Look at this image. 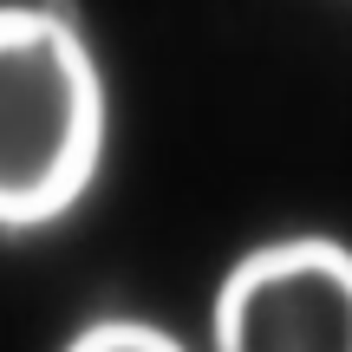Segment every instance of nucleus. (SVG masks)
<instances>
[{
  "label": "nucleus",
  "mask_w": 352,
  "mask_h": 352,
  "mask_svg": "<svg viewBox=\"0 0 352 352\" xmlns=\"http://www.w3.org/2000/svg\"><path fill=\"white\" fill-rule=\"evenodd\" d=\"M215 352H352V248L294 235L241 254L215 294Z\"/></svg>",
  "instance_id": "f03ea898"
},
{
  "label": "nucleus",
  "mask_w": 352,
  "mask_h": 352,
  "mask_svg": "<svg viewBox=\"0 0 352 352\" xmlns=\"http://www.w3.org/2000/svg\"><path fill=\"white\" fill-rule=\"evenodd\" d=\"M65 352H183V346H176L164 327H151V320H124V314H111V320H91V327L78 333Z\"/></svg>",
  "instance_id": "7ed1b4c3"
},
{
  "label": "nucleus",
  "mask_w": 352,
  "mask_h": 352,
  "mask_svg": "<svg viewBox=\"0 0 352 352\" xmlns=\"http://www.w3.org/2000/svg\"><path fill=\"white\" fill-rule=\"evenodd\" d=\"M0 222L39 228L85 202L104 157V78L72 0L0 7Z\"/></svg>",
  "instance_id": "f257e3e1"
}]
</instances>
